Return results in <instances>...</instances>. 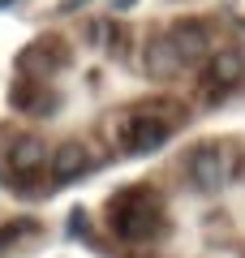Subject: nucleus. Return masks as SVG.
<instances>
[{"label": "nucleus", "mask_w": 245, "mask_h": 258, "mask_svg": "<svg viewBox=\"0 0 245 258\" xmlns=\"http://www.w3.org/2000/svg\"><path fill=\"white\" fill-rule=\"evenodd\" d=\"M108 224L112 232H116L120 241H134V245H142V241H159L163 237V203L159 194L146 189V185H134V189H120L116 198L108 203Z\"/></svg>", "instance_id": "obj_1"}, {"label": "nucleus", "mask_w": 245, "mask_h": 258, "mask_svg": "<svg viewBox=\"0 0 245 258\" xmlns=\"http://www.w3.org/2000/svg\"><path fill=\"white\" fill-rule=\"evenodd\" d=\"M116 138L129 155H155L172 138V108L168 103H146L138 112H125L116 125Z\"/></svg>", "instance_id": "obj_2"}, {"label": "nucleus", "mask_w": 245, "mask_h": 258, "mask_svg": "<svg viewBox=\"0 0 245 258\" xmlns=\"http://www.w3.org/2000/svg\"><path fill=\"white\" fill-rule=\"evenodd\" d=\"M190 181L198 185L202 194H215V189H224V181H228V159H224V147H215V142H202V147H194L190 151Z\"/></svg>", "instance_id": "obj_3"}, {"label": "nucleus", "mask_w": 245, "mask_h": 258, "mask_svg": "<svg viewBox=\"0 0 245 258\" xmlns=\"http://www.w3.org/2000/svg\"><path fill=\"white\" fill-rule=\"evenodd\" d=\"M168 39H172V47H176V56H181V64H198L202 56H211V30L202 26V22H194V18L176 22V26L168 30Z\"/></svg>", "instance_id": "obj_4"}, {"label": "nucleus", "mask_w": 245, "mask_h": 258, "mask_svg": "<svg viewBox=\"0 0 245 258\" xmlns=\"http://www.w3.org/2000/svg\"><path fill=\"white\" fill-rule=\"evenodd\" d=\"M86 172H91V151L82 147V142H65V147L52 151V181L56 185H69Z\"/></svg>", "instance_id": "obj_5"}, {"label": "nucleus", "mask_w": 245, "mask_h": 258, "mask_svg": "<svg viewBox=\"0 0 245 258\" xmlns=\"http://www.w3.org/2000/svg\"><path fill=\"white\" fill-rule=\"evenodd\" d=\"M142 64H146V74H151V78L168 82V78L181 69V56H176V47H172V39H168V35H151V39H146V47H142Z\"/></svg>", "instance_id": "obj_6"}, {"label": "nucleus", "mask_w": 245, "mask_h": 258, "mask_svg": "<svg viewBox=\"0 0 245 258\" xmlns=\"http://www.w3.org/2000/svg\"><path fill=\"white\" fill-rule=\"evenodd\" d=\"M39 168H43V142H39L35 134L13 138V147H9V172L18 176V181H30Z\"/></svg>", "instance_id": "obj_7"}, {"label": "nucleus", "mask_w": 245, "mask_h": 258, "mask_svg": "<svg viewBox=\"0 0 245 258\" xmlns=\"http://www.w3.org/2000/svg\"><path fill=\"white\" fill-rule=\"evenodd\" d=\"M245 78V56L236 52V47H224V52L211 56V69H207V82L219 86V91H228V86H236Z\"/></svg>", "instance_id": "obj_8"}, {"label": "nucleus", "mask_w": 245, "mask_h": 258, "mask_svg": "<svg viewBox=\"0 0 245 258\" xmlns=\"http://www.w3.org/2000/svg\"><path fill=\"white\" fill-rule=\"evenodd\" d=\"M35 232H39V224H35V220H18V224H9V228H0V254H5V249H13L18 241L35 237Z\"/></svg>", "instance_id": "obj_9"}]
</instances>
